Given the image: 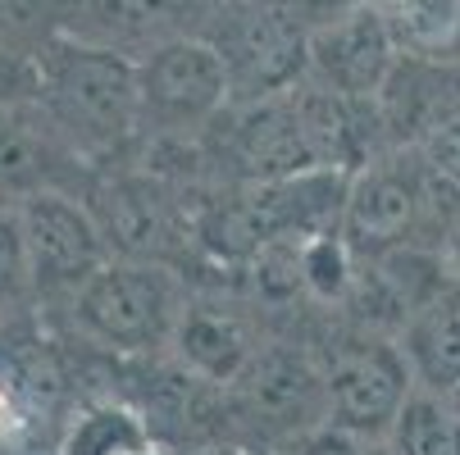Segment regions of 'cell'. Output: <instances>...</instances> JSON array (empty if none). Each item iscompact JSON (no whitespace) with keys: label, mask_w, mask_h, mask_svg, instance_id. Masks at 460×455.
I'll return each instance as SVG.
<instances>
[{"label":"cell","mask_w":460,"mask_h":455,"mask_svg":"<svg viewBox=\"0 0 460 455\" xmlns=\"http://www.w3.org/2000/svg\"><path fill=\"white\" fill-rule=\"evenodd\" d=\"M37 96V59L0 46V109Z\"/></svg>","instance_id":"obj_21"},{"label":"cell","mask_w":460,"mask_h":455,"mask_svg":"<svg viewBox=\"0 0 460 455\" xmlns=\"http://www.w3.org/2000/svg\"><path fill=\"white\" fill-rule=\"evenodd\" d=\"M233 437L255 451H279L314 428H328L323 360L292 342H265L228 387Z\"/></svg>","instance_id":"obj_3"},{"label":"cell","mask_w":460,"mask_h":455,"mask_svg":"<svg viewBox=\"0 0 460 455\" xmlns=\"http://www.w3.org/2000/svg\"><path fill=\"white\" fill-rule=\"evenodd\" d=\"M187 301L191 292L178 265L114 255L69 301L64 323L83 346L105 351L110 360H160L173 346Z\"/></svg>","instance_id":"obj_2"},{"label":"cell","mask_w":460,"mask_h":455,"mask_svg":"<svg viewBox=\"0 0 460 455\" xmlns=\"http://www.w3.org/2000/svg\"><path fill=\"white\" fill-rule=\"evenodd\" d=\"M360 451H365V442H356L351 433L328 424V428H314V433H305L279 451H265V455H360Z\"/></svg>","instance_id":"obj_22"},{"label":"cell","mask_w":460,"mask_h":455,"mask_svg":"<svg viewBox=\"0 0 460 455\" xmlns=\"http://www.w3.org/2000/svg\"><path fill=\"white\" fill-rule=\"evenodd\" d=\"M420 151L429 155V164H433L442 178H451V182L460 187V118H456V123H447L442 133H438V137H429Z\"/></svg>","instance_id":"obj_23"},{"label":"cell","mask_w":460,"mask_h":455,"mask_svg":"<svg viewBox=\"0 0 460 455\" xmlns=\"http://www.w3.org/2000/svg\"><path fill=\"white\" fill-rule=\"evenodd\" d=\"M383 446L392 455H460V415L442 392L415 387Z\"/></svg>","instance_id":"obj_17"},{"label":"cell","mask_w":460,"mask_h":455,"mask_svg":"<svg viewBox=\"0 0 460 455\" xmlns=\"http://www.w3.org/2000/svg\"><path fill=\"white\" fill-rule=\"evenodd\" d=\"M397 346L411 360V373L429 392H451L460 382V283H451L438 301H429L406 328Z\"/></svg>","instance_id":"obj_14"},{"label":"cell","mask_w":460,"mask_h":455,"mask_svg":"<svg viewBox=\"0 0 460 455\" xmlns=\"http://www.w3.org/2000/svg\"><path fill=\"white\" fill-rule=\"evenodd\" d=\"M87 206L110 241L114 255L123 259H160V265H182V255L191 246L196 228V191L178 187L133 160H123L114 169H101Z\"/></svg>","instance_id":"obj_4"},{"label":"cell","mask_w":460,"mask_h":455,"mask_svg":"<svg viewBox=\"0 0 460 455\" xmlns=\"http://www.w3.org/2000/svg\"><path fill=\"white\" fill-rule=\"evenodd\" d=\"M32 310H37V296H32L23 223H19V210H0V333L28 323Z\"/></svg>","instance_id":"obj_19"},{"label":"cell","mask_w":460,"mask_h":455,"mask_svg":"<svg viewBox=\"0 0 460 455\" xmlns=\"http://www.w3.org/2000/svg\"><path fill=\"white\" fill-rule=\"evenodd\" d=\"M146 446H155V437H151L146 419L137 415V406L110 392V397L83 401L59 424L50 455H137Z\"/></svg>","instance_id":"obj_15"},{"label":"cell","mask_w":460,"mask_h":455,"mask_svg":"<svg viewBox=\"0 0 460 455\" xmlns=\"http://www.w3.org/2000/svg\"><path fill=\"white\" fill-rule=\"evenodd\" d=\"M215 0H74L69 37L142 59L164 41L206 37Z\"/></svg>","instance_id":"obj_10"},{"label":"cell","mask_w":460,"mask_h":455,"mask_svg":"<svg viewBox=\"0 0 460 455\" xmlns=\"http://www.w3.org/2000/svg\"><path fill=\"white\" fill-rule=\"evenodd\" d=\"M328 373V424L351 433L356 442H383L397 424L402 406L415 392V373L397 337L360 328L342 337L323 360Z\"/></svg>","instance_id":"obj_7"},{"label":"cell","mask_w":460,"mask_h":455,"mask_svg":"<svg viewBox=\"0 0 460 455\" xmlns=\"http://www.w3.org/2000/svg\"><path fill=\"white\" fill-rule=\"evenodd\" d=\"M397 41H392L387 14L374 0H356L351 10L328 19L310 32V69L305 78L351 96V101H374L397 64Z\"/></svg>","instance_id":"obj_9"},{"label":"cell","mask_w":460,"mask_h":455,"mask_svg":"<svg viewBox=\"0 0 460 455\" xmlns=\"http://www.w3.org/2000/svg\"><path fill=\"white\" fill-rule=\"evenodd\" d=\"M28 269H32V296L37 310H69V301L110 265L114 250L92 214V206L74 191H46L19 206Z\"/></svg>","instance_id":"obj_6"},{"label":"cell","mask_w":460,"mask_h":455,"mask_svg":"<svg viewBox=\"0 0 460 455\" xmlns=\"http://www.w3.org/2000/svg\"><path fill=\"white\" fill-rule=\"evenodd\" d=\"M383 14L402 55L460 59V0H387Z\"/></svg>","instance_id":"obj_16"},{"label":"cell","mask_w":460,"mask_h":455,"mask_svg":"<svg viewBox=\"0 0 460 455\" xmlns=\"http://www.w3.org/2000/svg\"><path fill=\"white\" fill-rule=\"evenodd\" d=\"M37 101L96 173L123 164L142 137L137 59L119 50L59 37L37 59Z\"/></svg>","instance_id":"obj_1"},{"label":"cell","mask_w":460,"mask_h":455,"mask_svg":"<svg viewBox=\"0 0 460 455\" xmlns=\"http://www.w3.org/2000/svg\"><path fill=\"white\" fill-rule=\"evenodd\" d=\"M32 442V392L0 369V455H23Z\"/></svg>","instance_id":"obj_20"},{"label":"cell","mask_w":460,"mask_h":455,"mask_svg":"<svg viewBox=\"0 0 460 455\" xmlns=\"http://www.w3.org/2000/svg\"><path fill=\"white\" fill-rule=\"evenodd\" d=\"M137 92L142 137H206L210 123L233 105L224 55L210 37H178L142 55Z\"/></svg>","instance_id":"obj_5"},{"label":"cell","mask_w":460,"mask_h":455,"mask_svg":"<svg viewBox=\"0 0 460 455\" xmlns=\"http://www.w3.org/2000/svg\"><path fill=\"white\" fill-rule=\"evenodd\" d=\"M374 109L392 151H420L429 137L460 118V59L397 55L383 92L374 96Z\"/></svg>","instance_id":"obj_11"},{"label":"cell","mask_w":460,"mask_h":455,"mask_svg":"<svg viewBox=\"0 0 460 455\" xmlns=\"http://www.w3.org/2000/svg\"><path fill=\"white\" fill-rule=\"evenodd\" d=\"M182 455H265L246 442H210V446H196V451H182Z\"/></svg>","instance_id":"obj_24"},{"label":"cell","mask_w":460,"mask_h":455,"mask_svg":"<svg viewBox=\"0 0 460 455\" xmlns=\"http://www.w3.org/2000/svg\"><path fill=\"white\" fill-rule=\"evenodd\" d=\"M96 169L69 146L41 101L0 109V210H19L46 191H74L87 201Z\"/></svg>","instance_id":"obj_8"},{"label":"cell","mask_w":460,"mask_h":455,"mask_svg":"<svg viewBox=\"0 0 460 455\" xmlns=\"http://www.w3.org/2000/svg\"><path fill=\"white\" fill-rule=\"evenodd\" d=\"M255 351L260 342L251 333V323L224 301H187L173 346H169V355L182 369H191L196 378H206L215 387H233Z\"/></svg>","instance_id":"obj_13"},{"label":"cell","mask_w":460,"mask_h":455,"mask_svg":"<svg viewBox=\"0 0 460 455\" xmlns=\"http://www.w3.org/2000/svg\"><path fill=\"white\" fill-rule=\"evenodd\" d=\"M296 259H301V292L314 305H333V310L351 305V292L360 278V255L347 246L342 232H323V237L301 241Z\"/></svg>","instance_id":"obj_18"},{"label":"cell","mask_w":460,"mask_h":455,"mask_svg":"<svg viewBox=\"0 0 460 455\" xmlns=\"http://www.w3.org/2000/svg\"><path fill=\"white\" fill-rule=\"evenodd\" d=\"M442 397H447V401H451V410H456V415H460V382H456V387H451V392H442Z\"/></svg>","instance_id":"obj_26"},{"label":"cell","mask_w":460,"mask_h":455,"mask_svg":"<svg viewBox=\"0 0 460 455\" xmlns=\"http://www.w3.org/2000/svg\"><path fill=\"white\" fill-rule=\"evenodd\" d=\"M360 455H392V451H387L383 442H365V451H360Z\"/></svg>","instance_id":"obj_25"},{"label":"cell","mask_w":460,"mask_h":455,"mask_svg":"<svg viewBox=\"0 0 460 455\" xmlns=\"http://www.w3.org/2000/svg\"><path fill=\"white\" fill-rule=\"evenodd\" d=\"M347 191H351V173L342 169H305L292 178H274V182H251L246 201L251 214L265 232V241H310L323 232H342V214H347Z\"/></svg>","instance_id":"obj_12"}]
</instances>
